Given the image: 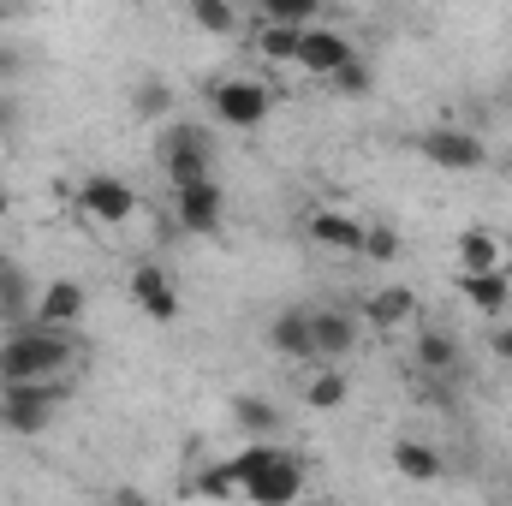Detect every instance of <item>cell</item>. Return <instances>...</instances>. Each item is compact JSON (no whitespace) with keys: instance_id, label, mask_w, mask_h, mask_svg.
<instances>
[{"instance_id":"obj_1","label":"cell","mask_w":512,"mask_h":506,"mask_svg":"<svg viewBox=\"0 0 512 506\" xmlns=\"http://www.w3.org/2000/svg\"><path fill=\"white\" fill-rule=\"evenodd\" d=\"M66 358H72V334H60V328H12L6 340H0V387H24V381H48L66 370Z\"/></svg>"},{"instance_id":"obj_2","label":"cell","mask_w":512,"mask_h":506,"mask_svg":"<svg viewBox=\"0 0 512 506\" xmlns=\"http://www.w3.org/2000/svg\"><path fill=\"white\" fill-rule=\"evenodd\" d=\"M60 405H66V387H60V381L0 387V429H12V435H42Z\"/></svg>"},{"instance_id":"obj_3","label":"cell","mask_w":512,"mask_h":506,"mask_svg":"<svg viewBox=\"0 0 512 506\" xmlns=\"http://www.w3.org/2000/svg\"><path fill=\"white\" fill-rule=\"evenodd\" d=\"M209 155H215V143H209L203 126H167L161 131V167H167L173 191L203 185V179H209Z\"/></svg>"},{"instance_id":"obj_4","label":"cell","mask_w":512,"mask_h":506,"mask_svg":"<svg viewBox=\"0 0 512 506\" xmlns=\"http://www.w3.org/2000/svg\"><path fill=\"white\" fill-rule=\"evenodd\" d=\"M417 149H423L435 167H447V173H471V167H483V161H489L483 137H471V131H459V126L423 131V137H417Z\"/></svg>"},{"instance_id":"obj_5","label":"cell","mask_w":512,"mask_h":506,"mask_svg":"<svg viewBox=\"0 0 512 506\" xmlns=\"http://www.w3.org/2000/svg\"><path fill=\"white\" fill-rule=\"evenodd\" d=\"M78 203L102 221V227H120L137 215V191H131L126 179H114V173H90L84 185H78Z\"/></svg>"},{"instance_id":"obj_6","label":"cell","mask_w":512,"mask_h":506,"mask_svg":"<svg viewBox=\"0 0 512 506\" xmlns=\"http://www.w3.org/2000/svg\"><path fill=\"white\" fill-rule=\"evenodd\" d=\"M173 209H179V227L185 233H197V239H215L221 233V185L215 179H203V185H185V191H173Z\"/></svg>"},{"instance_id":"obj_7","label":"cell","mask_w":512,"mask_h":506,"mask_svg":"<svg viewBox=\"0 0 512 506\" xmlns=\"http://www.w3.org/2000/svg\"><path fill=\"white\" fill-rule=\"evenodd\" d=\"M215 114L227 120V126H239V131H251L268 120V90L262 84H251V78H227L221 90H215Z\"/></svg>"},{"instance_id":"obj_8","label":"cell","mask_w":512,"mask_h":506,"mask_svg":"<svg viewBox=\"0 0 512 506\" xmlns=\"http://www.w3.org/2000/svg\"><path fill=\"white\" fill-rule=\"evenodd\" d=\"M346 60H358V48H352L340 30H322V24H316V30H304V36H298V66H304V72L334 78Z\"/></svg>"},{"instance_id":"obj_9","label":"cell","mask_w":512,"mask_h":506,"mask_svg":"<svg viewBox=\"0 0 512 506\" xmlns=\"http://www.w3.org/2000/svg\"><path fill=\"white\" fill-rule=\"evenodd\" d=\"M239 495H245V501H256V506H298V501H304V465L286 453L274 471H262V477H256V483H245Z\"/></svg>"},{"instance_id":"obj_10","label":"cell","mask_w":512,"mask_h":506,"mask_svg":"<svg viewBox=\"0 0 512 506\" xmlns=\"http://www.w3.org/2000/svg\"><path fill=\"white\" fill-rule=\"evenodd\" d=\"M84 304H90V298H84V280H48L42 298H36V328H60V334H66V328L84 316Z\"/></svg>"},{"instance_id":"obj_11","label":"cell","mask_w":512,"mask_h":506,"mask_svg":"<svg viewBox=\"0 0 512 506\" xmlns=\"http://www.w3.org/2000/svg\"><path fill=\"white\" fill-rule=\"evenodd\" d=\"M131 298H137V310H143L149 322H173V316H179V292H173V280H167L155 262H143V268L131 274Z\"/></svg>"},{"instance_id":"obj_12","label":"cell","mask_w":512,"mask_h":506,"mask_svg":"<svg viewBox=\"0 0 512 506\" xmlns=\"http://www.w3.org/2000/svg\"><path fill=\"white\" fill-rule=\"evenodd\" d=\"M304 233H310L322 251H340V256L364 251V221H352V215H340V209H316V215L304 221Z\"/></svg>"},{"instance_id":"obj_13","label":"cell","mask_w":512,"mask_h":506,"mask_svg":"<svg viewBox=\"0 0 512 506\" xmlns=\"http://www.w3.org/2000/svg\"><path fill=\"white\" fill-rule=\"evenodd\" d=\"M310 340H316V358H346L358 346V322L346 310H310Z\"/></svg>"},{"instance_id":"obj_14","label":"cell","mask_w":512,"mask_h":506,"mask_svg":"<svg viewBox=\"0 0 512 506\" xmlns=\"http://www.w3.org/2000/svg\"><path fill=\"white\" fill-rule=\"evenodd\" d=\"M268 346L280 358H316V340H310V310H280L268 322Z\"/></svg>"},{"instance_id":"obj_15","label":"cell","mask_w":512,"mask_h":506,"mask_svg":"<svg viewBox=\"0 0 512 506\" xmlns=\"http://www.w3.org/2000/svg\"><path fill=\"white\" fill-rule=\"evenodd\" d=\"M501 233H489V227H471V233H459V274H495L501 268Z\"/></svg>"},{"instance_id":"obj_16","label":"cell","mask_w":512,"mask_h":506,"mask_svg":"<svg viewBox=\"0 0 512 506\" xmlns=\"http://www.w3.org/2000/svg\"><path fill=\"white\" fill-rule=\"evenodd\" d=\"M24 316H36V292H30V274L12 262V268L0 274V322L24 328Z\"/></svg>"},{"instance_id":"obj_17","label":"cell","mask_w":512,"mask_h":506,"mask_svg":"<svg viewBox=\"0 0 512 506\" xmlns=\"http://www.w3.org/2000/svg\"><path fill=\"white\" fill-rule=\"evenodd\" d=\"M393 471L405 483H435L441 477V453L423 447V441H393Z\"/></svg>"},{"instance_id":"obj_18","label":"cell","mask_w":512,"mask_h":506,"mask_svg":"<svg viewBox=\"0 0 512 506\" xmlns=\"http://www.w3.org/2000/svg\"><path fill=\"white\" fill-rule=\"evenodd\" d=\"M459 292L483 310V316H501L507 310V298H512V286H507V274L495 268V274H459Z\"/></svg>"},{"instance_id":"obj_19","label":"cell","mask_w":512,"mask_h":506,"mask_svg":"<svg viewBox=\"0 0 512 506\" xmlns=\"http://www.w3.org/2000/svg\"><path fill=\"white\" fill-rule=\"evenodd\" d=\"M417 316V298H411V286H382L376 298H370V328H399V322H411Z\"/></svg>"},{"instance_id":"obj_20","label":"cell","mask_w":512,"mask_h":506,"mask_svg":"<svg viewBox=\"0 0 512 506\" xmlns=\"http://www.w3.org/2000/svg\"><path fill=\"white\" fill-rule=\"evenodd\" d=\"M417 364H423L429 376H447V370L459 364V340H453L447 328H423V334H417Z\"/></svg>"},{"instance_id":"obj_21","label":"cell","mask_w":512,"mask_h":506,"mask_svg":"<svg viewBox=\"0 0 512 506\" xmlns=\"http://www.w3.org/2000/svg\"><path fill=\"white\" fill-rule=\"evenodd\" d=\"M233 423H239L251 441H262L268 429H280V405H274V399H256V393H239V399H233Z\"/></svg>"},{"instance_id":"obj_22","label":"cell","mask_w":512,"mask_h":506,"mask_svg":"<svg viewBox=\"0 0 512 506\" xmlns=\"http://www.w3.org/2000/svg\"><path fill=\"white\" fill-rule=\"evenodd\" d=\"M346 399H352V381L340 376V370H322V376L304 387V405H310V411H340Z\"/></svg>"},{"instance_id":"obj_23","label":"cell","mask_w":512,"mask_h":506,"mask_svg":"<svg viewBox=\"0 0 512 506\" xmlns=\"http://www.w3.org/2000/svg\"><path fill=\"white\" fill-rule=\"evenodd\" d=\"M280 459H286V453H280V447H268V441H251V447H245V453H239V459H233V483H239V489H245V483H256V477H262V471H274V465H280Z\"/></svg>"},{"instance_id":"obj_24","label":"cell","mask_w":512,"mask_h":506,"mask_svg":"<svg viewBox=\"0 0 512 506\" xmlns=\"http://www.w3.org/2000/svg\"><path fill=\"white\" fill-rule=\"evenodd\" d=\"M191 24L209 30V36H227V30L239 24V12H233L227 0H191Z\"/></svg>"},{"instance_id":"obj_25","label":"cell","mask_w":512,"mask_h":506,"mask_svg":"<svg viewBox=\"0 0 512 506\" xmlns=\"http://www.w3.org/2000/svg\"><path fill=\"white\" fill-rule=\"evenodd\" d=\"M298 36H304V30H286V24H262V30H256V48H262L268 60H298Z\"/></svg>"},{"instance_id":"obj_26","label":"cell","mask_w":512,"mask_h":506,"mask_svg":"<svg viewBox=\"0 0 512 506\" xmlns=\"http://www.w3.org/2000/svg\"><path fill=\"white\" fill-rule=\"evenodd\" d=\"M167 108H173L167 84H161V78H143V84H137V114H143V120H161Z\"/></svg>"},{"instance_id":"obj_27","label":"cell","mask_w":512,"mask_h":506,"mask_svg":"<svg viewBox=\"0 0 512 506\" xmlns=\"http://www.w3.org/2000/svg\"><path fill=\"white\" fill-rule=\"evenodd\" d=\"M364 256L370 262H399V233L393 227H364Z\"/></svg>"},{"instance_id":"obj_28","label":"cell","mask_w":512,"mask_h":506,"mask_svg":"<svg viewBox=\"0 0 512 506\" xmlns=\"http://www.w3.org/2000/svg\"><path fill=\"white\" fill-rule=\"evenodd\" d=\"M334 84H340L346 96H370V66H364V60H346V66L334 72Z\"/></svg>"},{"instance_id":"obj_29","label":"cell","mask_w":512,"mask_h":506,"mask_svg":"<svg viewBox=\"0 0 512 506\" xmlns=\"http://www.w3.org/2000/svg\"><path fill=\"white\" fill-rule=\"evenodd\" d=\"M197 489H203V495H215V501H221V495H239V483H233V465H209V471L197 477Z\"/></svg>"},{"instance_id":"obj_30","label":"cell","mask_w":512,"mask_h":506,"mask_svg":"<svg viewBox=\"0 0 512 506\" xmlns=\"http://www.w3.org/2000/svg\"><path fill=\"white\" fill-rule=\"evenodd\" d=\"M12 72H24V54H12V48H0V78H12Z\"/></svg>"},{"instance_id":"obj_31","label":"cell","mask_w":512,"mask_h":506,"mask_svg":"<svg viewBox=\"0 0 512 506\" xmlns=\"http://www.w3.org/2000/svg\"><path fill=\"white\" fill-rule=\"evenodd\" d=\"M495 352H501V358H512V328H501V334H495Z\"/></svg>"},{"instance_id":"obj_32","label":"cell","mask_w":512,"mask_h":506,"mask_svg":"<svg viewBox=\"0 0 512 506\" xmlns=\"http://www.w3.org/2000/svg\"><path fill=\"white\" fill-rule=\"evenodd\" d=\"M12 126V102H6V96H0V131Z\"/></svg>"},{"instance_id":"obj_33","label":"cell","mask_w":512,"mask_h":506,"mask_svg":"<svg viewBox=\"0 0 512 506\" xmlns=\"http://www.w3.org/2000/svg\"><path fill=\"white\" fill-rule=\"evenodd\" d=\"M6 268H12V262H6V256H0V274H6Z\"/></svg>"},{"instance_id":"obj_34","label":"cell","mask_w":512,"mask_h":506,"mask_svg":"<svg viewBox=\"0 0 512 506\" xmlns=\"http://www.w3.org/2000/svg\"><path fill=\"white\" fill-rule=\"evenodd\" d=\"M0 215H6V191H0Z\"/></svg>"},{"instance_id":"obj_35","label":"cell","mask_w":512,"mask_h":506,"mask_svg":"<svg viewBox=\"0 0 512 506\" xmlns=\"http://www.w3.org/2000/svg\"><path fill=\"white\" fill-rule=\"evenodd\" d=\"M298 506H322V501H298Z\"/></svg>"}]
</instances>
